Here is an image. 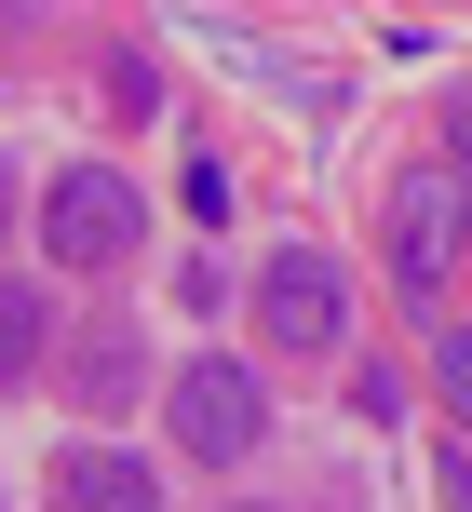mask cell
Returning <instances> with one entry per match:
<instances>
[{
  "instance_id": "1",
  "label": "cell",
  "mask_w": 472,
  "mask_h": 512,
  "mask_svg": "<svg viewBox=\"0 0 472 512\" xmlns=\"http://www.w3.org/2000/svg\"><path fill=\"white\" fill-rule=\"evenodd\" d=\"M459 256H472V176L419 162V176L392 189V283H405V297H432Z\"/></svg>"
},
{
  "instance_id": "2",
  "label": "cell",
  "mask_w": 472,
  "mask_h": 512,
  "mask_svg": "<svg viewBox=\"0 0 472 512\" xmlns=\"http://www.w3.org/2000/svg\"><path fill=\"white\" fill-rule=\"evenodd\" d=\"M135 230H149V216H135V189L108 176V162H68V176L41 189V243L68 256V270H95V256H135Z\"/></svg>"
},
{
  "instance_id": "3",
  "label": "cell",
  "mask_w": 472,
  "mask_h": 512,
  "mask_svg": "<svg viewBox=\"0 0 472 512\" xmlns=\"http://www.w3.org/2000/svg\"><path fill=\"white\" fill-rule=\"evenodd\" d=\"M162 405H176V445H189V459H216V472L257 459V432H270V405H257V378H243V364H189Z\"/></svg>"
},
{
  "instance_id": "4",
  "label": "cell",
  "mask_w": 472,
  "mask_h": 512,
  "mask_svg": "<svg viewBox=\"0 0 472 512\" xmlns=\"http://www.w3.org/2000/svg\"><path fill=\"white\" fill-rule=\"evenodd\" d=\"M257 324L284 337V351H338L351 297H338V270H324L311 243H297V256H270V283H257Z\"/></svg>"
},
{
  "instance_id": "5",
  "label": "cell",
  "mask_w": 472,
  "mask_h": 512,
  "mask_svg": "<svg viewBox=\"0 0 472 512\" xmlns=\"http://www.w3.org/2000/svg\"><path fill=\"white\" fill-rule=\"evenodd\" d=\"M54 486H68V512H162V486H149L135 459H108V445H68Z\"/></svg>"
},
{
  "instance_id": "6",
  "label": "cell",
  "mask_w": 472,
  "mask_h": 512,
  "mask_svg": "<svg viewBox=\"0 0 472 512\" xmlns=\"http://www.w3.org/2000/svg\"><path fill=\"white\" fill-rule=\"evenodd\" d=\"M27 364H41V297L0 283V378H27Z\"/></svg>"
},
{
  "instance_id": "7",
  "label": "cell",
  "mask_w": 472,
  "mask_h": 512,
  "mask_svg": "<svg viewBox=\"0 0 472 512\" xmlns=\"http://www.w3.org/2000/svg\"><path fill=\"white\" fill-rule=\"evenodd\" d=\"M432 378H446V405L472 418V337H446V351H432Z\"/></svg>"
},
{
  "instance_id": "8",
  "label": "cell",
  "mask_w": 472,
  "mask_h": 512,
  "mask_svg": "<svg viewBox=\"0 0 472 512\" xmlns=\"http://www.w3.org/2000/svg\"><path fill=\"white\" fill-rule=\"evenodd\" d=\"M446 176H472V81L446 95Z\"/></svg>"
},
{
  "instance_id": "9",
  "label": "cell",
  "mask_w": 472,
  "mask_h": 512,
  "mask_svg": "<svg viewBox=\"0 0 472 512\" xmlns=\"http://www.w3.org/2000/svg\"><path fill=\"white\" fill-rule=\"evenodd\" d=\"M0 216H14V176H0Z\"/></svg>"
}]
</instances>
